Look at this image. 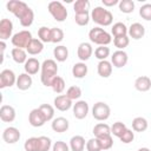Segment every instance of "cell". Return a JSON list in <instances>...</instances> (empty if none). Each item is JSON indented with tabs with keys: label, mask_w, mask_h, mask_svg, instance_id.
I'll use <instances>...</instances> for the list:
<instances>
[{
	"label": "cell",
	"mask_w": 151,
	"mask_h": 151,
	"mask_svg": "<svg viewBox=\"0 0 151 151\" xmlns=\"http://www.w3.org/2000/svg\"><path fill=\"white\" fill-rule=\"evenodd\" d=\"M90 19H91V14L88 12H86V13H77L74 15V21L79 26H86L90 22Z\"/></svg>",
	"instance_id": "cell-39"
},
{
	"label": "cell",
	"mask_w": 151,
	"mask_h": 151,
	"mask_svg": "<svg viewBox=\"0 0 151 151\" xmlns=\"http://www.w3.org/2000/svg\"><path fill=\"white\" fill-rule=\"evenodd\" d=\"M74 13H86L90 9V1L88 0H77L73 4Z\"/></svg>",
	"instance_id": "cell-31"
},
{
	"label": "cell",
	"mask_w": 151,
	"mask_h": 151,
	"mask_svg": "<svg viewBox=\"0 0 151 151\" xmlns=\"http://www.w3.org/2000/svg\"><path fill=\"white\" fill-rule=\"evenodd\" d=\"M87 71H88L87 70V65L85 63H83V61L76 63L73 65V67H72V76L74 78H77V79H81L87 74Z\"/></svg>",
	"instance_id": "cell-25"
},
{
	"label": "cell",
	"mask_w": 151,
	"mask_h": 151,
	"mask_svg": "<svg viewBox=\"0 0 151 151\" xmlns=\"http://www.w3.org/2000/svg\"><path fill=\"white\" fill-rule=\"evenodd\" d=\"M139 15L146 21H151V4H144L139 8Z\"/></svg>",
	"instance_id": "cell-45"
},
{
	"label": "cell",
	"mask_w": 151,
	"mask_h": 151,
	"mask_svg": "<svg viewBox=\"0 0 151 151\" xmlns=\"http://www.w3.org/2000/svg\"><path fill=\"white\" fill-rule=\"evenodd\" d=\"M88 38H90L91 42L97 44L99 46H107L112 41L111 34L109 32H106L101 27H93V28H91L90 32H88Z\"/></svg>",
	"instance_id": "cell-4"
},
{
	"label": "cell",
	"mask_w": 151,
	"mask_h": 151,
	"mask_svg": "<svg viewBox=\"0 0 151 151\" xmlns=\"http://www.w3.org/2000/svg\"><path fill=\"white\" fill-rule=\"evenodd\" d=\"M134 87L139 92H147L151 88V79L147 76H140L134 80Z\"/></svg>",
	"instance_id": "cell-20"
},
{
	"label": "cell",
	"mask_w": 151,
	"mask_h": 151,
	"mask_svg": "<svg viewBox=\"0 0 151 151\" xmlns=\"http://www.w3.org/2000/svg\"><path fill=\"white\" fill-rule=\"evenodd\" d=\"M126 130H127L126 125H125L124 123H122V122H116V123H113V125L111 126V133H112L113 136L118 137V138H120V137L123 136V133H124Z\"/></svg>",
	"instance_id": "cell-35"
},
{
	"label": "cell",
	"mask_w": 151,
	"mask_h": 151,
	"mask_svg": "<svg viewBox=\"0 0 151 151\" xmlns=\"http://www.w3.org/2000/svg\"><path fill=\"white\" fill-rule=\"evenodd\" d=\"M17 84V77L14 72L9 68H5L0 72V88L11 87Z\"/></svg>",
	"instance_id": "cell-8"
},
{
	"label": "cell",
	"mask_w": 151,
	"mask_h": 151,
	"mask_svg": "<svg viewBox=\"0 0 151 151\" xmlns=\"http://www.w3.org/2000/svg\"><path fill=\"white\" fill-rule=\"evenodd\" d=\"M32 39H33L32 38V33L29 31H27V29H22V31L17 32L15 34H13L11 41H12L14 47L26 50Z\"/></svg>",
	"instance_id": "cell-6"
},
{
	"label": "cell",
	"mask_w": 151,
	"mask_h": 151,
	"mask_svg": "<svg viewBox=\"0 0 151 151\" xmlns=\"http://www.w3.org/2000/svg\"><path fill=\"white\" fill-rule=\"evenodd\" d=\"M0 119L4 123H11L15 119V110L11 105H2L0 107Z\"/></svg>",
	"instance_id": "cell-18"
},
{
	"label": "cell",
	"mask_w": 151,
	"mask_h": 151,
	"mask_svg": "<svg viewBox=\"0 0 151 151\" xmlns=\"http://www.w3.org/2000/svg\"><path fill=\"white\" fill-rule=\"evenodd\" d=\"M42 50H44V42H41L39 39L33 38L31 40V42L28 44V46L26 48V52L31 55H37V54L41 53Z\"/></svg>",
	"instance_id": "cell-24"
},
{
	"label": "cell",
	"mask_w": 151,
	"mask_h": 151,
	"mask_svg": "<svg viewBox=\"0 0 151 151\" xmlns=\"http://www.w3.org/2000/svg\"><path fill=\"white\" fill-rule=\"evenodd\" d=\"M32 83H33V80H32V77L29 76V74H27V73H21V74H19V77L17 78V87L19 88V90H21V91H26V90H28L31 86H32Z\"/></svg>",
	"instance_id": "cell-21"
},
{
	"label": "cell",
	"mask_w": 151,
	"mask_h": 151,
	"mask_svg": "<svg viewBox=\"0 0 151 151\" xmlns=\"http://www.w3.org/2000/svg\"><path fill=\"white\" fill-rule=\"evenodd\" d=\"M0 46H1V53H4V52H5V50H6V44H5V41H4V40H1V41H0Z\"/></svg>",
	"instance_id": "cell-50"
},
{
	"label": "cell",
	"mask_w": 151,
	"mask_h": 151,
	"mask_svg": "<svg viewBox=\"0 0 151 151\" xmlns=\"http://www.w3.org/2000/svg\"><path fill=\"white\" fill-rule=\"evenodd\" d=\"M91 19L100 26H110L113 21V15L109 9L101 6H97L91 12Z\"/></svg>",
	"instance_id": "cell-3"
},
{
	"label": "cell",
	"mask_w": 151,
	"mask_h": 151,
	"mask_svg": "<svg viewBox=\"0 0 151 151\" xmlns=\"http://www.w3.org/2000/svg\"><path fill=\"white\" fill-rule=\"evenodd\" d=\"M92 53H93V48H92L90 42H81V44H79L78 50H77V55H78V58L83 63L88 60L91 58Z\"/></svg>",
	"instance_id": "cell-15"
},
{
	"label": "cell",
	"mask_w": 151,
	"mask_h": 151,
	"mask_svg": "<svg viewBox=\"0 0 151 151\" xmlns=\"http://www.w3.org/2000/svg\"><path fill=\"white\" fill-rule=\"evenodd\" d=\"M47 9L54 20L63 22L67 18V9L60 1H51L47 5Z\"/></svg>",
	"instance_id": "cell-5"
},
{
	"label": "cell",
	"mask_w": 151,
	"mask_h": 151,
	"mask_svg": "<svg viewBox=\"0 0 151 151\" xmlns=\"http://www.w3.org/2000/svg\"><path fill=\"white\" fill-rule=\"evenodd\" d=\"M11 54H12V59L17 64H25L27 61V52H26V50L14 47V48H12Z\"/></svg>",
	"instance_id": "cell-26"
},
{
	"label": "cell",
	"mask_w": 151,
	"mask_h": 151,
	"mask_svg": "<svg viewBox=\"0 0 151 151\" xmlns=\"http://www.w3.org/2000/svg\"><path fill=\"white\" fill-rule=\"evenodd\" d=\"M118 6H119V11L125 14L132 13L134 9V2L132 0H120Z\"/></svg>",
	"instance_id": "cell-34"
},
{
	"label": "cell",
	"mask_w": 151,
	"mask_h": 151,
	"mask_svg": "<svg viewBox=\"0 0 151 151\" xmlns=\"http://www.w3.org/2000/svg\"><path fill=\"white\" fill-rule=\"evenodd\" d=\"M24 68H25V73L29 74V76H33V74H37L38 71L41 68V65L39 63L38 59L35 58H28L27 61L24 64Z\"/></svg>",
	"instance_id": "cell-19"
},
{
	"label": "cell",
	"mask_w": 151,
	"mask_h": 151,
	"mask_svg": "<svg viewBox=\"0 0 151 151\" xmlns=\"http://www.w3.org/2000/svg\"><path fill=\"white\" fill-rule=\"evenodd\" d=\"M127 61H129V57H127V53L125 51L118 50V51L113 52V54L111 57V64L117 68L124 67L127 64Z\"/></svg>",
	"instance_id": "cell-12"
},
{
	"label": "cell",
	"mask_w": 151,
	"mask_h": 151,
	"mask_svg": "<svg viewBox=\"0 0 151 151\" xmlns=\"http://www.w3.org/2000/svg\"><path fill=\"white\" fill-rule=\"evenodd\" d=\"M53 104H54V107H55L57 110L63 111V112L70 110V109L73 106L72 100H71L66 94H59V96H57V97L54 98V100H53Z\"/></svg>",
	"instance_id": "cell-14"
},
{
	"label": "cell",
	"mask_w": 151,
	"mask_h": 151,
	"mask_svg": "<svg viewBox=\"0 0 151 151\" xmlns=\"http://www.w3.org/2000/svg\"><path fill=\"white\" fill-rule=\"evenodd\" d=\"M147 129V120L144 117H136L132 120V130L136 132H144Z\"/></svg>",
	"instance_id": "cell-29"
},
{
	"label": "cell",
	"mask_w": 151,
	"mask_h": 151,
	"mask_svg": "<svg viewBox=\"0 0 151 151\" xmlns=\"http://www.w3.org/2000/svg\"><path fill=\"white\" fill-rule=\"evenodd\" d=\"M12 32H13V22L7 18L1 19V21H0V39L5 41L6 39L12 38L13 37Z\"/></svg>",
	"instance_id": "cell-13"
},
{
	"label": "cell",
	"mask_w": 151,
	"mask_h": 151,
	"mask_svg": "<svg viewBox=\"0 0 151 151\" xmlns=\"http://www.w3.org/2000/svg\"><path fill=\"white\" fill-rule=\"evenodd\" d=\"M86 150L87 151H101V147H100V144H99V140L98 138H91L86 142Z\"/></svg>",
	"instance_id": "cell-46"
},
{
	"label": "cell",
	"mask_w": 151,
	"mask_h": 151,
	"mask_svg": "<svg viewBox=\"0 0 151 151\" xmlns=\"http://www.w3.org/2000/svg\"><path fill=\"white\" fill-rule=\"evenodd\" d=\"M51 127L54 132L57 133H63V132H66L70 127V123L66 118L64 117H57L52 120L51 123Z\"/></svg>",
	"instance_id": "cell-16"
},
{
	"label": "cell",
	"mask_w": 151,
	"mask_h": 151,
	"mask_svg": "<svg viewBox=\"0 0 151 151\" xmlns=\"http://www.w3.org/2000/svg\"><path fill=\"white\" fill-rule=\"evenodd\" d=\"M66 96L71 99V100H77L81 97V88L79 86H70L66 91Z\"/></svg>",
	"instance_id": "cell-42"
},
{
	"label": "cell",
	"mask_w": 151,
	"mask_h": 151,
	"mask_svg": "<svg viewBox=\"0 0 151 151\" xmlns=\"http://www.w3.org/2000/svg\"><path fill=\"white\" fill-rule=\"evenodd\" d=\"M39 110L42 112L46 122H50V120H53V117H54V107L50 104H41L39 106Z\"/></svg>",
	"instance_id": "cell-32"
},
{
	"label": "cell",
	"mask_w": 151,
	"mask_h": 151,
	"mask_svg": "<svg viewBox=\"0 0 151 151\" xmlns=\"http://www.w3.org/2000/svg\"><path fill=\"white\" fill-rule=\"evenodd\" d=\"M127 34L130 38L134 39V40H139L144 37L145 34V27L140 24V22H133L131 24V26L129 27Z\"/></svg>",
	"instance_id": "cell-17"
},
{
	"label": "cell",
	"mask_w": 151,
	"mask_h": 151,
	"mask_svg": "<svg viewBox=\"0 0 151 151\" xmlns=\"http://www.w3.org/2000/svg\"><path fill=\"white\" fill-rule=\"evenodd\" d=\"M119 1L118 0H103V5L106 7H112L114 5H118Z\"/></svg>",
	"instance_id": "cell-49"
},
{
	"label": "cell",
	"mask_w": 151,
	"mask_h": 151,
	"mask_svg": "<svg viewBox=\"0 0 151 151\" xmlns=\"http://www.w3.org/2000/svg\"><path fill=\"white\" fill-rule=\"evenodd\" d=\"M20 137H21L20 131L14 126H8L2 132V139L7 144H14V143L19 142Z\"/></svg>",
	"instance_id": "cell-9"
},
{
	"label": "cell",
	"mask_w": 151,
	"mask_h": 151,
	"mask_svg": "<svg viewBox=\"0 0 151 151\" xmlns=\"http://www.w3.org/2000/svg\"><path fill=\"white\" fill-rule=\"evenodd\" d=\"M28 123L33 126V127H40L46 123V119L42 114V112L38 109H33L29 114H28Z\"/></svg>",
	"instance_id": "cell-11"
},
{
	"label": "cell",
	"mask_w": 151,
	"mask_h": 151,
	"mask_svg": "<svg viewBox=\"0 0 151 151\" xmlns=\"http://www.w3.org/2000/svg\"><path fill=\"white\" fill-rule=\"evenodd\" d=\"M97 72L101 78H109L112 73V64L107 60H101L97 65Z\"/></svg>",
	"instance_id": "cell-22"
},
{
	"label": "cell",
	"mask_w": 151,
	"mask_h": 151,
	"mask_svg": "<svg viewBox=\"0 0 151 151\" xmlns=\"http://www.w3.org/2000/svg\"><path fill=\"white\" fill-rule=\"evenodd\" d=\"M138 151H151L150 149H147V147H140Z\"/></svg>",
	"instance_id": "cell-51"
},
{
	"label": "cell",
	"mask_w": 151,
	"mask_h": 151,
	"mask_svg": "<svg viewBox=\"0 0 151 151\" xmlns=\"http://www.w3.org/2000/svg\"><path fill=\"white\" fill-rule=\"evenodd\" d=\"M24 149L25 151H38V137H31L26 139Z\"/></svg>",
	"instance_id": "cell-44"
},
{
	"label": "cell",
	"mask_w": 151,
	"mask_h": 151,
	"mask_svg": "<svg viewBox=\"0 0 151 151\" xmlns=\"http://www.w3.org/2000/svg\"><path fill=\"white\" fill-rule=\"evenodd\" d=\"M73 116L77 119H84L86 118V116L88 114V104L85 100H78L76 101V104H73Z\"/></svg>",
	"instance_id": "cell-10"
},
{
	"label": "cell",
	"mask_w": 151,
	"mask_h": 151,
	"mask_svg": "<svg viewBox=\"0 0 151 151\" xmlns=\"http://www.w3.org/2000/svg\"><path fill=\"white\" fill-rule=\"evenodd\" d=\"M65 80H64V78H61V77H59V76H57L55 78H54V80H53V83H52V90L55 92V93H61L64 90H65Z\"/></svg>",
	"instance_id": "cell-41"
},
{
	"label": "cell",
	"mask_w": 151,
	"mask_h": 151,
	"mask_svg": "<svg viewBox=\"0 0 151 151\" xmlns=\"http://www.w3.org/2000/svg\"><path fill=\"white\" fill-rule=\"evenodd\" d=\"M127 31H129V28L123 22H116V24H113V26L111 28V33L113 34L114 38L122 37V35H127Z\"/></svg>",
	"instance_id": "cell-30"
},
{
	"label": "cell",
	"mask_w": 151,
	"mask_h": 151,
	"mask_svg": "<svg viewBox=\"0 0 151 151\" xmlns=\"http://www.w3.org/2000/svg\"><path fill=\"white\" fill-rule=\"evenodd\" d=\"M6 8L8 12L13 13L20 21L22 27H29L34 20V13L28 7V5L20 0H9L6 4Z\"/></svg>",
	"instance_id": "cell-1"
},
{
	"label": "cell",
	"mask_w": 151,
	"mask_h": 151,
	"mask_svg": "<svg viewBox=\"0 0 151 151\" xmlns=\"http://www.w3.org/2000/svg\"><path fill=\"white\" fill-rule=\"evenodd\" d=\"M52 147V140L51 138L46 136L38 137V151H50Z\"/></svg>",
	"instance_id": "cell-33"
},
{
	"label": "cell",
	"mask_w": 151,
	"mask_h": 151,
	"mask_svg": "<svg viewBox=\"0 0 151 151\" xmlns=\"http://www.w3.org/2000/svg\"><path fill=\"white\" fill-rule=\"evenodd\" d=\"M98 140H99V144H100L101 150H110L112 147V145H113V139H112L111 134L99 137Z\"/></svg>",
	"instance_id": "cell-43"
},
{
	"label": "cell",
	"mask_w": 151,
	"mask_h": 151,
	"mask_svg": "<svg viewBox=\"0 0 151 151\" xmlns=\"http://www.w3.org/2000/svg\"><path fill=\"white\" fill-rule=\"evenodd\" d=\"M85 146H86V143H85V138L83 136L76 134L70 139L71 151H84Z\"/></svg>",
	"instance_id": "cell-23"
},
{
	"label": "cell",
	"mask_w": 151,
	"mask_h": 151,
	"mask_svg": "<svg viewBox=\"0 0 151 151\" xmlns=\"http://www.w3.org/2000/svg\"><path fill=\"white\" fill-rule=\"evenodd\" d=\"M64 39V31L59 27H52L51 28V42L58 44L63 41Z\"/></svg>",
	"instance_id": "cell-38"
},
{
	"label": "cell",
	"mask_w": 151,
	"mask_h": 151,
	"mask_svg": "<svg viewBox=\"0 0 151 151\" xmlns=\"http://www.w3.org/2000/svg\"><path fill=\"white\" fill-rule=\"evenodd\" d=\"M110 114H111V109L104 101H98L92 107V116L94 119H97L99 122H104V120L109 119Z\"/></svg>",
	"instance_id": "cell-7"
},
{
	"label": "cell",
	"mask_w": 151,
	"mask_h": 151,
	"mask_svg": "<svg viewBox=\"0 0 151 151\" xmlns=\"http://www.w3.org/2000/svg\"><path fill=\"white\" fill-rule=\"evenodd\" d=\"M53 55H54V58H55L57 61L64 63V61L68 58V50H67L66 46L59 45V46L54 47V50H53Z\"/></svg>",
	"instance_id": "cell-27"
},
{
	"label": "cell",
	"mask_w": 151,
	"mask_h": 151,
	"mask_svg": "<svg viewBox=\"0 0 151 151\" xmlns=\"http://www.w3.org/2000/svg\"><path fill=\"white\" fill-rule=\"evenodd\" d=\"M119 139H120V142H123L124 144H129V143L133 142V139H134V133H133L132 130L127 129V130L123 133V136H122Z\"/></svg>",
	"instance_id": "cell-47"
},
{
	"label": "cell",
	"mask_w": 151,
	"mask_h": 151,
	"mask_svg": "<svg viewBox=\"0 0 151 151\" xmlns=\"http://www.w3.org/2000/svg\"><path fill=\"white\" fill-rule=\"evenodd\" d=\"M93 134H94L96 138L111 134V126L107 125L106 123H99V124L94 125V127H93Z\"/></svg>",
	"instance_id": "cell-28"
},
{
	"label": "cell",
	"mask_w": 151,
	"mask_h": 151,
	"mask_svg": "<svg viewBox=\"0 0 151 151\" xmlns=\"http://www.w3.org/2000/svg\"><path fill=\"white\" fill-rule=\"evenodd\" d=\"M38 39L41 42H51V28L42 26L38 29Z\"/></svg>",
	"instance_id": "cell-37"
},
{
	"label": "cell",
	"mask_w": 151,
	"mask_h": 151,
	"mask_svg": "<svg viewBox=\"0 0 151 151\" xmlns=\"http://www.w3.org/2000/svg\"><path fill=\"white\" fill-rule=\"evenodd\" d=\"M110 55V48L107 46H98L94 50V57L97 59L101 60H106V58Z\"/></svg>",
	"instance_id": "cell-40"
},
{
	"label": "cell",
	"mask_w": 151,
	"mask_h": 151,
	"mask_svg": "<svg viewBox=\"0 0 151 151\" xmlns=\"http://www.w3.org/2000/svg\"><path fill=\"white\" fill-rule=\"evenodd\" d=\"M70 146L63 142V140H57L53 145H52V151H70Z\"/></svg>",
	"instance_id": "cell-48"
},
{
	"label": "cell",
	"mask_w": 151,
	"mask_h": 151,
	"mask_svg": "<svg viewBox=\"0 0 151 151\" xmlns=\"http://www.w3.org/2000/svg\"><path fill=\"white\" fill-rule=\"evenodd\" d=\"M129 44H130V38L127 35H122V37L113 38V45L120 51H124V48L127 47Z\"/></svg>",
	"instance_id": "cell-36"
},
{
	"label": "cell",
	"mask_w": 151,
	"mask_h": 151,
	"mask_svg": "<svg viewBox=\"0 0 151 151\" xmlns=\"http://www.w3.org/2000/svg\"><path fill=\"white\" fill-rule=\"evenodd\" d=\"M57 73H58V65L55 60L53 59L44 60V63L41 64V76H40V80L42 85H45L46 87H51L54 78L57 77Z\"/></svg>",
	"instance_id": "cell-2"
}]
</instances>
